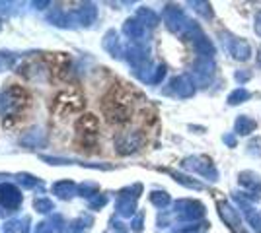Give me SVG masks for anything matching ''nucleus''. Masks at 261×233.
<instances>
[{
    "instance_id": "nucleus-7",
    "label": "nucleus",
    "mask_w": 261,
    "mask_h": 233,
    "mask_svg": "<svg viewBox=\"0 0 261 233\" xmlns=\"http://www.w3.org/2000/svg\"><path fill=\"white\" fill-rule=\"evenodd\" d=\"M242 98H248V94H246L244 89H238L236 94H232V96H230V103H240L238 99H242Z\"/></svg>"
},
{
    "instance_id": "nucleus-3",
    "label": "nucleus",
    "mask_w": 261,
    "mask_h": 233,
    "mask_svg": "<svg viewBox=\"0 0 261 233\" xmlns=\"http://www.w3.org/2000/svg\"><path fill=\"white\" fill-rule=\"evenodd\" d=\"M74 130H76V146L80 150L84 148H92L98 140L100 134V121L94 117V115H82L78 121L74 123Z\"/></svg>"
},
{
    "instance_id": "nucleus-4",
    "label": "nucleus",
    "mask_w": 261,
    "mask_h": 233,
    "mask_svg": "<svg viewBox=\"0 0 261 233\" xmlns=\"http://www.w3.org/2000/svg\"><path fill=\"white\" fill-rule=\"evenodd\" d=\"M6 99H8V105H10L12 113L8 115V119H6L4 123H8L10 119H16V117H24V111L27 109V105H29V101H31L29 94L20 86L10 87V89L6 91Z\"/></svg>"
},
{
    "instance_id": "nucleus-1",
    "label": "nucleus",
    "mask_w": 261,
    "mask_h": 233,
    "mask_svg": "<svg viewBox=\"0 0 261 233\" xmlns=\"http://www.w3.org/2000/svg\"><path fill=\"white\" fill-rule=\"evenodd\" d=\"M101 113L111 124L129 123L135 113L133 94L123 86H113L101 99Z\"/></svg>"
},
{
    "instance_id": "nucleus-2",
    "label": "nucleus",
    "mask_w": 261,
    "mask_h": 233,
    "mask_svg": "<svg viewBox=\"0 0 261 233\" xmlns=\"http://www.w3.org/2000/svg\"><path fill=\"white\" fill-rule=\"evenodd\" d=\"M86 105V99L84 94L78 89V87H66L61 89L51 103V111L57 115V117H68V115H74L80 113Z\"/></svg>"
},
{
    "instance_id": "nucleus-8",
    "label": "nucleus",
    "mask_w": 261,
    "mask_h": 233,
    "mask_svg": "<svg viewBox=\"0 0 261 233\" xmlns=\"http://www.w3.org/2000/svg\"><path fill=\"white\" fill-rule=\"evenodd\" d=\"M255 29H257V33L261 35V14L257 16V25H255Z\"/></svg>"
},
{
    "instance_id": "nucleus-5",
    "label": "nucleus",
    "mask_w": 261,
    "mask_h": 233,
    "mask_svg": "<svg viewBox=\"0 0 261 233\" xmlns=\"http://www.w3.org/2000/svg\"><path fill=\"white\" fill-rule=\"evenodd\" d=\"M45 62H47L51 76L57 80H64L70 72V59L64 53H51L45 57Z\"/></svg>"
},
{
    "instance_id": "nucleus-9",
    "label": "nucleus",
    "mask_w": 261,
    "mask_h": 233,
    "mask_svg": "<svg viewBox=\"0 0 261 233\" xmlns=\"http://www.w3.org/2000/svg\"><path fill=\"white\" fill-rule=\"evenodd\" d=\"M257 61H259V64H261V53H259V59H257Z\"/></svg>"
},
{
    "instance_id": "nucleus-6",
    "label": "nucleus",
    "mask_w": 261,
    "mask_h": 233,
    "mask_svg": "<svg viewBox=\"0 0 261 233\" xmlns=\"http://www.w3.org/2000/svg\"><path fill=\"white\" fill-rule=\"evenodd\" d=\"M248 53H249V47L244 43V41H236L234 43V47H232V55L236 57V59H248Z\"/></svg>"
}]
</instances>
